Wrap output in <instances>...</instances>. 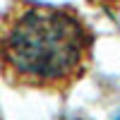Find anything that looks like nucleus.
Segmentation results:
<instances>
[{
    "label": "nucleus",
    "mask_w": 120,
    "mask_h": 120,
    "mask_svg": "<svg viewBox=\"0 0 120 120\" xmlns=\"http://www.w3.org/2000/svg\"><path fill=\"white\" fill-rule=\"evenodd\" d=\"M96 31L77 7L15 3L0 15V77L10 86L65 96L94 63Z\"/></svg>",
    "instance_id": "obj_1"
}]
</instances>
